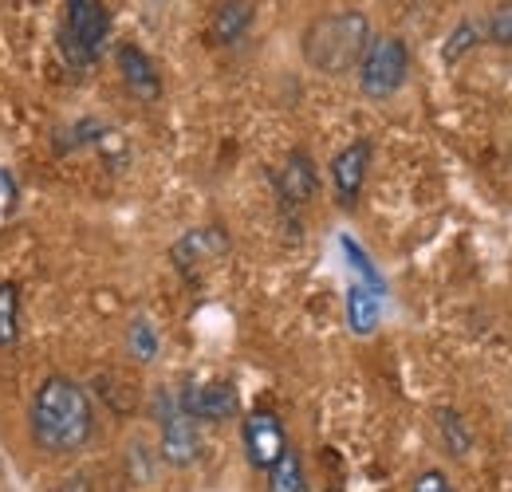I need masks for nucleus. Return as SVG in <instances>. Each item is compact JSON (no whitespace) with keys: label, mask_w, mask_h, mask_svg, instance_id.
<instances>
[{"label":"nucleus","mask_w":512,"mask_h":492,"mask_svg":"<svg viewBox=\"0 0 512 492\" xmlns=\"http://www.w3.org/2000/svg\"><path fill=\"white\" fill-rule=\"evenodd\" d=\"M28 433L32 445L48 457H75L87 449L95 437V402L91 394L67 378V374H48L28 406Z\"/></svg>","instance_id":"nucleus-1"},{"label":"nucleus","mask_w":512,"mask_h":492,"mask_svg":"<svg viewBox=\"0 0 512 492\" xmlns=\"http://www.w3.org/2000/svg\"><path fill=\"white\" fill-rule=\"evenodd\" d=\"M371 44V20L363 12H327L304 28V60L320 75H351Z\"/></svg>","instance_id":"nucleus-2"},{"label":"nucleus","mask_w":512,"mask_h":492,"mask_svg":"<svg viewBox=\"0 0 512 492\" xmlns=\"http://www.w3.org/2000/svg\"><path fill=\"white\" fill-rule=\"evenodd\" d=\"M410 79V48L402 36L383 32V36H371L363 60H359V91L375 103H383L390 95H398Z\"/></svg>","instance_id":"nucleus-3"},{"label":"nucleus","mask_w":512,"mask_h":492,"mask_svg":"<svg viewBox=\"0 0 512 492\" xmlns=\"http://www.w3.org/2000/svg\"><path fill=\"white\" fill-rule=\"evenodd\" d=\"M107 36H111V16H107L103 0H67L60 44H64V56L71 67L99 63L103 48H107Z\"/></svg>","instance_id":"nucleus-4"},{"label":"nucleus","mask_w":512,"mask_h":492,"mask_svg":"<svg viewBox=\"0 0 512 492\" xmlns=\"http://www.w3.org/2000/svg\"><path fill=\"white\" fill-rule=\"evenodd\" d=\"M154 418H158V453L170 469H190L201 457V422L190 418L178 402V394L162 390L154 398Z\"/></svg>","instance_id":"nucleus-5"},{"label":"nucleus","mask_w":512,"mask_h":492,"mask_svg":"<svg viewBox=\"0 0 512 492\" xmlns=\"http://www.w3.org/2000/svg\"><path fill=\"white\" fill-rule=\"evenodd\" d=\"M178 402L182 410L197 418L201 426H225L241 414V394L233 382L225 378H205V382H186L178 390Z\"/></svg>","instance_id":"nucleus-6"},{"label":"nucleus","mask_w":512,"mask_h":492,"mask_svg":"<svg viewBox=\"0 0 512 492\" xmlns=\"http://www.w3.org/2000/svg\"><path fill=\"white\" fill-rule=\"evenodd\" d=\"M241 445H245V461L256 473H268L292 445H288V430L280 422V414L272 410H249L241 422Z\"/></svg>","instance_id":"nucleus-7"},{"label":"nucleus","mask_w":512,"mask_h":492,"mask_svg":"<svg viewBox=\"0 0 512 492\" xmlns=\"http://www.w3.org/2000/svg\"><path fill=\"white\" fill-rule=\"evenodd\" d=\"M371 158H375V146L367 138H355L347 142L335 158H331V197L339 209H355L359 197H363V185H367V174H371Z\"/></svg>","instance_id":"nucleus-8"},{"label":"nucleus","mask_w":512,"mask_h":492,"mask_svg":"<svg viewBox=\"0 0 512 492\" xmlns=\"http://www.w3.org/2000/svg\"><path fill=\"white\" fill-rule=\"evenodd\" d=\"M316 193H320V174H316L312 154L308 150H292L288 162L276 174V197H280V205L284 209H304Z\"/></svg>","instance_id":"nucleus-9"},{"label":"nucleus","mask_w":512,"mask_h":492,"mask_svg":"<svg viewBox=\"0 0 512 492\" xmlns=\"http://www.w3.org/2000/svg\"><path fill=\"white\" fill-rule=\"evenodd\" d=\"M115 67H119V79L138 103H158L162 99V75L154 60L138 48V44H119L115 48Z\"/></svg>","instance_id":"nucleus-10"},{"label":"nucleus","mask_w":512,"mask_h":492,"mask_svg":"<svg viewBox=\"0 0 512 492\" xmlns=\"http://www.w3.org/2000/svg\"><path fill=\"white\" fill-rule=\"evenodd\" d=\"M253 28V4L249 0H221L209 16V44L217 48H229V44H241Z\"/></svg>","instance_id":"nucleus-11"},{"label":"nucleus","mask_w":512,"mask_h":492,"mask_svg":"<svg viewBox=\"0 0 512 492\" xmlns=\"http://www.w3.org/2000/svg\"><path fill=\"white\" fill-rule=\"evenodd\" d=\"M229 248V237L221 233V229H197L190 237H182L178 245H174V264H178V272H186L193 276V264H201V260H213V256H221Z\"/></svg>","instance_id":"nucleus-12"},{"label":"nucleus","mask_w":512,"mask_h":492,"mask_svg":"<svg viewBox=\"0 0 512 492\" xmlns=\"http://www.w3.org/2000/svg\"><path fill=\"white\" fill-rule=\"evenodd\" d=\"M264 492H312L304 457H300L296 449H288V453L264 473Z\"/></svg>","instance_id":"nucleus-13"},{"label":"nucleus","mask_w":512,"mask_h":492,"mask_svg":"<svg viewBox=\"0 0 512 492\" xmlns=\"http://www.w3.org/2000/svg\"><path fill=\"white\" fill-rule=\"evenodd\" d=\"M347 319L355 335H371L379 327V292L371 284H351L347 292Z\"/></svg>","instance_id":"nucleus-14"},{"label":"nucleus","mask_w":512,"mask_h":492,"mask_svg":"<svg viewBox=\"0 0 512 492\" xmlns=\"http://www.w3.org/2000/svg\"><path fill=\"white\" fill-rule=\"evenodd\" d=\"M20 339V284L0 280V351Z\"/></svg>","instance_id":"nucleus-15"},{"label":"nucleus","mask_w":512,"mask_h":492,"mask_svg":"<svg viewBox=\"0 0 512 492\" xmlns=\"http://www.w3.org/2000/svg\"><path fill=\"white\" fill-rule=\"evenodd\" d=\"M438 433H442V441H446V449L453 457H469L473 433H469L465 418H461L457 410H438Z\"/></svg>","instance_id":"nucleus-16"},{"label":"nucleus","mask_w":512,"mask_h":492,"mask_svg":"<svg viewBox=\"0 0 512 492\" xmlns=\"http://www.w3.org/2000/svg\"><path fill=\"white\" fill-rule=\"evenodd\" d=\"M485 36H481V28L473 24V20H461L453 32H449V40H446V63H457L461 56H469L477 44H481Z\"/></svg>","instance_id":"nucleus-17"},{"label":"nucleus","mask_w":512,"mask_h":492,"mask_svg":"<svg viewBox=\"0 0 512 492\" xmlns=\"http://www.w3.org/2000/svg\"><path fill=\"white\" fill-rule=\"evenodd\" d=\"M127 347L138 363H150V359L158 355V335H154V327H150L146 319H134V323H130Z\"/></svg>","instance_id":"nucleus-18"},{"label":"nucleus","mask_w":512,"mask_h":492,"mask_svg":"<svg viewBox=\"0 0 512 492\" xmlns=\"http://www.w3.org/2000/svg\"><path fill=\"white\" fill-rule=\"evenodd\" d=\"M485 40H489V44H497V48H512V0L497 4V8L489 12Z\"/></svg>","instance_id":"nucleus-19"},{"label":"nucleus","mask_w":512,"mask_h":492,"mask_svg":"<svg viewBox=\"0 0 512 492\" xmlns=\"http://www.w3.org/2000/svg\"><path fill=\"white\" fill-rule=\"evenodd\" d=\"M410 492H457V489H453V481H449L442 469H422L410 481Z\"/></svg>","instance_id":"nucleus-20"},{"label":"nucleus","mask_w":512,"mask_h":492,"mask_svg":"<svg viewBox=\"0 0 512 492\" xmlns=\"http://www.w3.org/2000/svg\"><path fill=\"white\" fill-rule=\"evenodd\" d=\"M52 492H95V489H91V481H87L83 473H75V477H67V481H60V485H56Z\"/></svg>","instance_id":"nucleus-21"},{"label":"nucleus","mask_w":512,"mask_h":492,"mask_svg":"<svg viewBox=\"0 0 512 492\" xmlns=\"http://www.w3.org/2000/svg\"><path fill=\"white\" fill-rule=\"evenodd\" d=\"M509 433H512V418H509Z\"/></svg>","instance_id":"nucleus-22"}]
</instances>
